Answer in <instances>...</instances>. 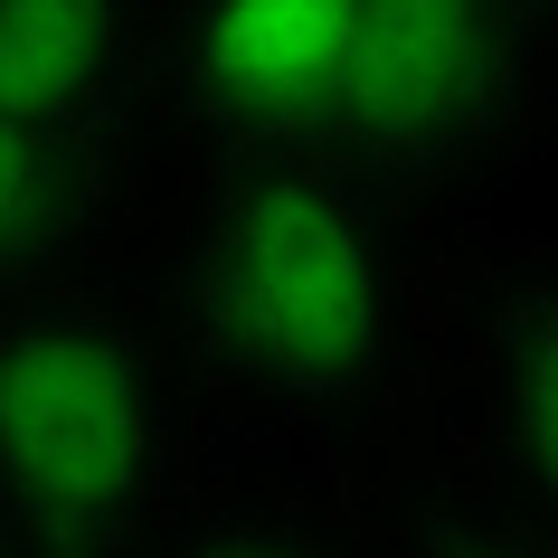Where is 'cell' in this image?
<instances>
[{
    "label": "cell",
    "instance_id": "cell-8",
    "mask_svg": "<svg viewBox=\"0 0 558 558\" xmlns=\"http://www.w3.org/2000/svg\"><path fill=\"white\" fill-rule=\"evenodd\" d=\"M180 558H331V549H323V539H303V530H275V521H236V530L190 539Z\"/></svg>",
    "mask_w": 558,
    "mask_h": 558
},
{
    "label": "cell",
    "instance_id": "cell-9",
    "mask_svg": "<svg viewBox=\"0 0 558 558\" xmlns=\"http://www.w3.org/2000/svg\"><path fill=\"white\" fill-rule=\"evenodd\" d=\"M436 558H558V549H539V539H445Z\"/></svg>",
    "mask_w": 558,
    "mask_h": 558
},
{
    "label": "cell",
    "instance_id": "cell-4",
    "mask_svg": "<svg viewBox=\"0 0 558 558\" xmlns=\"http://www.w3.org/2000/svg\"><path fill=\"white\" fill-rule=\"evenodd\" d=\"M360 66V0H171L161 95L190 143L236 171L323 161Z\"/></svg>",
    "mask_w": 558,
    "mask_h": 558
},
{
    "label": "cell",
    "instance_id": "cell-10",
    "mask_svg": "<svg viewBox=\"0 0 558 558\" xmlns=\"http://www.w3.org/2000/svg\"><path fill=\"white\" fill-rule=\"evenodd\" d=\"M0 558H20V549H10V539H0Z\"/></svg>",
    "mask_w": 558,
    "mask_h": 558
},
{
    "label": "cell",
    "instance_id": "cell-7",
    "mask_svg": "<svg viewBox=\"0 0 558 558\" xmlns=\"http://www.w3.org/2000/svg\"><path fill=\"white\" fill-rule=\"evenodd\" d=\"M493 416L511 483L558 530V284H530L493 313Z\"/></svg>",
    "mask_w": 558,
    "mask_h": 558
},
{
    "label": "cell",
    "instance_id": "cell-2",
    "mask_svg": "<svg viewBox=\"0 0 558 558\" xmlns=\"http://www.w3.org/2000/svg\"><path fill=\"white\" fill-rule=\"evenodd\" d=\"M171 493V388L123 303L86 284L0 303V539L114 558Z\"/></svg>",
    "mask_w": 558,
    "mask_h": 558
},
{
    "label": "cell",
    "instance_id": "cell-1",
    "mask_svg": "<svg viewBox=\"0 0 558 558\" xmlns=\"http://www.w3.org/2000/svg\"><path fill=\"white\" fill-rule=\"evenodd\" d=\"M180 313L208 379L265 416L351 408L398 351V246L341 161H265L199 208Z\"/></svg>",
    "mask_w": 558,
    "mask_h": 558
},
{
    "label": "cell",
    "instance_id": "cell-5",
    "mask_svg": "<svg viewBox=\"0 0 558 558\" xmlns=\"http://www.w3.org/2000/svg\"><path fill=\"white\" fill-rule=\"evenodd\" d=\"M161 0H0V114L86 143L161 76Z\"/></svg>",
    "mask_w": 558,
    "mask_h": 558
},
{
    "label": "cell",
    "instance_id": "cell-3",
    "mask_svg": "<svg viewBox=\"0 0 558 558\" xmlns=\"http://www.w3.org/2000/svg\"><path fill=\"white\" fill-rule=\"evenodd\" d=\"M530 0H360V66L331 161L360 190L473 171L521 114Z\"/></svg>",
    "mask_w": 558,
    "mask_h": 558
},
{
    "label": "cell",
    "instance_id": "cell-6",
    "mask_svg": "<svg viewBox=\"0 0 558 558\" xmlns=\"http://www.w3.org/2000/svg\"><path fill=\"white\" fill-rule=\"evenodd\" d=\"M86 218H95L86 143L0 114V303L48 294L58 265L86 246Z\"/></svg>",
    "mask_w": 558,
    "mask_h": 558
}]
</instances>
